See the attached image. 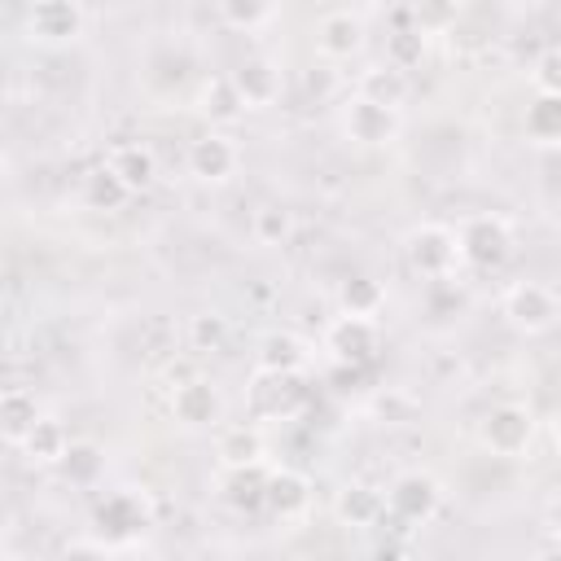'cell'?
<instances>
[{"mask_svg": "<svg viewBox=\"0 0 561 561\" xmlns=\"http://www.w3.org/2000/svg\"><path fill=\"white\" fill-rule=\"evenodd\" d=\"M153 517H158L153 500L140 486H114V491H101L92 504V535H101L114 552H123L145 530H153Z\"/></svg>", "mask_w": 561, "mask_h": 561, "instance_id": "1", "label": "cell"}, {"mask_svg": "<svg viewBox=\"0 0 561 561\" xmlns=\"http://www.w3.org/2000/svg\"><path fill=\"white\" fill-rule=\"evenodd\" d=\"M456 241H460V263L478 267V272H500L513 250H517V232L504 215L482 210V215H465L456 224Z\"/></svg>", "mask_w": 561, "mask_h": 561, "instance_id": "2", "label": "cell"}, {"mask_svg": "<svg viewBox=\"0 0 561 561\" xmlns=\"http://www.w3.org/2000/svg\"><path fill=\"white\" fill-rule=\"evenodd\" d=\"M443 500H447V491L430 469H403L386 486V517L394 526H408V530L430 526L443 513Z\"/></svg>", "mask_w": 561, "mask_h": 561, "instance_id": "3", "label": "cell"}, {"mask_svg": "<svg viewBox=\"0 0 561 561\" xmlns=\"http://www.w3.org/2000/svg\"><path fill=\"white\" fill-rule=\"evenodd\" d=\"M403 263L421 280H447L460 267V241L447 224H412L403 232Z\"/></svg>", "mask_w": 561, "mask_h": 561, "instance_id": "4", "label": "cell"}, {"mask_svg": "<svg viewBox=\"0 0 561 561\" xmlns=\"http://www.w3.org/2000/svg\"><path fill=\"white\" fill-rule=\"evenodd\" d=\"M478 443L500 460H522L530 451V443H535V412L526 403H517V399L495 403L478 421Z\"/></svg>", "mask_w": 561, "mask_h": 561, "instance_id": "5", "label": "cell"}, {"mask_svg": "<svg viewBox=\"0 0 561 561\" xmlns=\"http://www.w3.org/2000/svg\"><path fill=\"white\" fill-rule=\"evenodd\" d=\"M88 31V13L79 0H31L26 9V39L39 48H70Z\"/></svg>", "mask_w": 561, "mask_h": 561, "instance_id": "6", "label": "cell"}, {"mask_svg": "<svg viewBox=\"0 0 561 561\" xmlns=\"http://www.w3.org/2000/svg\"><path fill=\"white\" fill-rule=\"evenodd\" d=\"M500 311H504V320H508L517 333H526V337H539V333L557 329V320H561L557 294H552L548 285H539V280H517V285L504 294Z\"/></svg>", "mask_w": 561, "mask_h": 561, "instance_id": "7", "label": "cell"}, {"mask_svg": "<svg viewBox=\"0 0 561 561\" xmlns=\"http://www.w3.org/2000/svg\"><path fill=\"white\" fill-rule=\"evenodd\" d=\"M324 351L333 364H373L381 351V324L377 316H351L337 311V320L324 329Z\"/></svg>", "mask_w": 561, "mask_h": 561, "instance_id": "8", "label": "cell"}, {"mask_svg": "<svg viewBox=\"0 0 561 561\" xmlns=\"http://www.w3.org/2000/svg\"><path fill=\"white\" fill-rule=\"evenodd\" d=\"M311 390H307V377L302 373H263L254 377L250 386V412L259 421H289L307 408Z\"/></svg>", "mask_w": 561, "mask_h": 561, "instance_id": "9", "label": "cell"}, {"mask_svg": "<svg viewBox=\"0 0 561 561\" xmlns=\"http://www.w3.org/2000/svg\"><path fill=\"white\" fill-rule=\"evenodd\" d=\"M403 127V110L399 105H381V101H368V96H351L342 105V131L346 140L364 145V149H377V145H390Z\"/></svg>", "mask_w": 561, "mask_h": 561, "instance_id": "10", "label": "cell"}, {"mask_svg": "<svg viewBox=\"0 0 561 561\" xmlns=\"http://www.w3.org/2000/svg\"><path fill=\"white\" fill-rule=\"evenodd\" d=\"M267 473H272L267 460L219 465V473H215V495H219V504L232 508V513H259V508H263V495H267Z\"/></svg>", "mask_w": 561, "mask_h": 561, "instance_id": "11", "label": "cell"}, {"mask_svg": "<svg viewBox=\"0 0 561 561\" xmlns=\"http://www.w3.org/2000/svg\"><path fill=\"white\" fill-rule=\"evenodd\" d=\"M184 162H188V175L193 180H202V184H228L237 175V167H241V149H237L232 136H224L219 127H210L197 140H188V158Z\"/></svg>", "mask_w": 561, "mask_h": 561, "instance_id": "12", "label": "cell"}, {"mask_svg": "<svg viewBox=\"0 0 561 561\" xmlns=\"http://www.w3.org/2000/svg\"><path fill=\"white\" fill-rule=\"evenodd\" d=\"M171 416L184 430H210L224 416V394L210 377H184L171 386Z\"/></svg>", "mask_w": 561, "mask_h": 561, "instance_id": "13", "label": "cell"}, {"mask_svg": "<svg viewBox=\"0 0 561 561\" xmlns=\"http://www.w3.org/2000/svg\"><path fill=\"white\" fill-rule=\"evenodd\" d=\"M228 75H232V83H237L245 110H267V105L280 101V83H285V79H280V66H276L267 53H250V57H241Z\"/></svg>", "mask_w": 561, "mask_h": 561, "instance_id": "14", "label": "cell"}, {"mask_svg": "<svg viewBox=\"0 0 561 561\" xmlns=\"http://www.w3.org/2000/svg\"><path fill=\"white\" fill-rule=\"evenodd\" d=\"M368 31H364V18L351 13V9H329L320 22H316V53L324 61H351L359 48H364Z\"/></svg>", "mask_w": 561, "mask_h": 561, "instance_id": "15", "label": "cell"}, {"mask_svg": "<svg viewBox=\"0 0 561 561\" xmlns=\"http://www.w3.org/2000/svg\"><path fill=\"white\" fill-rule=\"evenodd\" d=\"M263 508H267L276 522H302V517L311 513V482H307V473H298V469H289V465H272Z\"/></svg>", "mask_w": 561, "mask_h": 561, "instance_id": "16", "label": "cell"}, {"mask_svg": "<svg viewBox=\"0 0 561 561\" xmlns=\"http://www.w3.org/2000/svg\"><path fill=\"white\" fill-rule=\"evenodd\" d=\"M333 517L355 530H373L386 522V491L373 482H346L333 500Z\"/></svg>", "mask_w": 561, "mask_h": 561, "instance_id": "17", "label": "cell"}, {"mask_svg": "<svg viewBox=\"0 0 561 561\" xmlns=\"http://www.w3.org/2000/svg\"><path fill=\"white\" fill-rule=\"evenodd\" d=\"M307 364H311V346L289 329H272L254 346V368L263 373H307Z\"/></svg>", "mask_w": 561, "mask_h": 561, "instance_id": "18", "label": "cell"}, {"mask_svg": "<svg viewBox=\"0 0 561 561\" xmlns=\"http://www.w3.org/2000/svg\"><path fill=\"white\" fill-rule=\"evenodd\" d=\"M193 105H197V114H202L210 127H232V123L245 114V101H241L232 75H210V79H202Z\"/></svg>", "mask_w": 561, "mask_h": 561, "instance_id": "19", "label": "cell"}, {"mask_svg": "<svg viewBox=\"0 0 561 561\" xmlns=\"http://www.w3.org/2000/svg\"><path fill=\"white\" fill-rule=\"evenodd\" d=\"M105 162L114 167V175H118L131 193H145V188L158 180V153H153V145H145V140H123V145H114Z\"/></svg>", "mask_w": 561, "mask_h": 561, "instance_id": "20", "label": "cell"}, {"mask_svg": "<svg viewBox=\"0 0 561 561\" xmlns=\"http://www.w3.org/2000/svg\"><path fill=\"white\" fill-rule=\"evenodd\" d=\"M39 416H44V408H39L35 390H26V386H9L4 399H0V438H4L9 447H22V438L35 430Z\"/></svg>", "mask_w": 561, "mask_h": 561, "instance_id": "21", "label": "cell"}, {"mask_svg": "<svg viewBox=\"0 0 561 561\" xmlns=\"http://www.w3.org/2000/svg\"><path fill=\"white\" fill-rule=\"evenodd\" d=\"M57 473H61L70 486H79V491L101 486V478H105V447L92 443V438H70L66 456L57 460Z\"/></svg>", "mask_w": 561, "mask_h": 561, "instance_id": "22", "label": "cell"}, {"mask_svg": "<svg viewBox=\"0 0 561 561\" xmlns=\"http://www.w3.org/2000/svg\"><path fill=\"white\" fill-rule=\"evenodd\" d=\"M522 131L539 149H561V92H535L526 101Z\"/></svg>", "mask_w": 561, "mask_h": 561, "instance_id": "23", "label": "cell"}, {"mask_svg": "<svg viewBox=\"0 0 561 561\" xmlns=\"http://www.w3.org/2000/svg\"><path fill=\"white\" fill-rule=\"evenodd\" d=\"M66 447H70V434H66V425L57 421V416H39L35 421V430L22 438V456L31 460V465H44V469H57V460L66 456Z\"/></svg>", "mask_w": 561, "mask_h": 561, "instance_id": "24", "label": "cell"}, {"mask_svg": "<svg viewBox=\"0 0 561 561\" xmlns=\"http://www.w3.org/2000/svg\"><path fill=\"white\" fill-rule=\"evenodd\" d=\"M355 92L368 96V101H381V105H399L403 110V101H408V70H399L394 61H377V66H368L359 75Z\"/></svg>", "mask_w": 561, "mask_h": 561, "instance_id": "25", "label": "cell"}, {"mask_svg": "<svg viewBox=\"0 0 561 561\" xmlns=\"http://www.w3.org/2000/svg\"><path fill=\"white\" fill-rule=\"evenodd\" d=\"M215 456H219V465H245V460H267V438H263V430L259 425H228V430H219V438H215Z\"/></svg>", "mask_w": 561, "mask_h": 561, "instance_id": "26", "label": "cell"}, {"mask_svg": "<svg viewBox=\"0 0 561 561\" xmlns=\"http://www.w3.org/2000/svg\"><path fill=\"white\" fill-rule=\"evenodd\" d=\"M386 307V285L368 272H355L337 285V311H351V316H381Z\"/></svg>", "mask_w": 561, "mask_h": 561, "instance_id": "27", "label": "cell"}, {"mask_svg": "<svg viewBox=\"0 0 561 561\" xmlns=\"http://www.w3.org/2000/svg\"><path fill=\"white\" fill-rule=\"evenodd\" d=\"M131 197H136V193L114 175L110 162H101V167H92V171L83 175V202H88L92 210H123Z\"/></svg>", "mask_w": 561, "mask_h": 561, "instance_id": "28", "label": "cell"}, {"mask_svg": "<svg viewBox=\"0 0 561 561\" xmlns=\"http://www.w3.org/2000/svg\"><path fill=\"white\" fill-rule=\"evenodd\" d=\"M250 232H254L259 245H285L294 237V210L280 206V202H263L250 215Z\"/></svg>", "mask_w": 561, "mask_h": 561, "instance_id": "29", "label": "cell"}, {"mask_svg": "<svg viewBox=\"0 0 561 561\" xmlns=\"http://www.w3.org/2000/svg\"><path fill=\"white\" fill-rule=\"evenodd\" d=\"M272 9H276V0H215L219 22L232 31H259L272 18Z\"/></svg>", "mask_w": 561, "mask_h": 561, "instance_id": "30", "label": "cell"}, {"mask_svg": "<svg viewBox=\"0 0 561 561\" xmlns=\"http://www.w3.org/2000/svg\"><path fill=\"white\" fill-rule=\"evenodd\" d=\"M188 346L197 355H210V351H224L228 346V316L219 311H197L188 320Z\"/></svg>", "mask_w": 561, "mask_h": 561, "instance_id": "31", "label": "cell"}, {"mask_svg": "<svg viewBox=\"0 0 561 561\" xmlns=\"http://www.w3.org/2000/svg\"><path fill=\"white\" fill-rule=\"evenodd\" d=\"M425 44H430V35H425L416 22H412V26H399V31L390 35V44H386V61H394L399 70H412V66H421Z\"/></svg>", "mask_w": 561, "mask_h": 561, "instance_id": "32", "label": "cell"}, {"mask_svg": "<svg viewBox=\"0 0 561 561\" xmlns=\"http://www.w3.org/2000/svg\"><path fill=\"white\" fill-rule=\"evenodd\" d=\"M451 18H456V0H412V22H416L425 35L447 31Z\"/></svg>", "mask_w": 561, "mask_h": 561, "instance_id": "33", "label": "cell"}, {"mask_svg": "<svg viewBox=\"0 0 561 561\" xmlns=\"http://www.w3.org/2000/svg\"><path fill=\"white\" fill-rule=\"evenodd\" d=\"M530 79H535V92H561V48H548L535 61Z\"/></svg>", "mask_w": 561, "mask_h": 561, "instance_id": "34", "label": "cell"}, {"mask_svg": "<svg viewBox=\"0 0 561 561\" xmlns=\"http://www.w3.org/2000/svg\"><path fill=\"white\" fill-rule=\"evenodd\" d=\"M548 530L561 535V495H552V504H548Z\"/></svg>", "mask_w": 561, "mask_h": 561, "instance_id": "35", "label": "cell"}, {"mask_svg": "<svg viewBox=\"0 0 561 561\" xmlns=\"http://www.w3.org/2000/svg\"><path fill=\"white\" fill-rule=\"evenodd\" d=\"M552 443H557V451H561V412L552 416Z\"/></svg>", "mask_w": 561, "mask_h": 561, "instance_id": "36", "label": "cell"}]
</instances>
